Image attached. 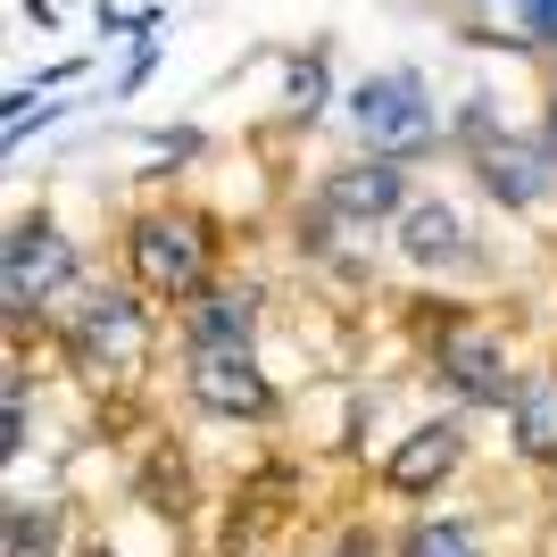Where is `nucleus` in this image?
Masks as SVG:
<instances>
[{
    "mask_svg": "<svg viewBox=\"0 0 557 557\" xmlns=\"http://www.w3.org/2000/svg\"><path fill=\"white\" fill-rule=\"evenodd\" d=\"M116 250H125V283H134L150 308H175L184 317L200 292H216V267H225V225L209 209H191V200H150V209L125 216L116 233Z\"/></svg>",
    "mask_w": 557,
    "mask_h": 557,
    "instance_id": "1",
    "label": "nucleus"
},
{
    "mask_svg": "<svg viewBox=\"0 0 557 557\" xmlns=\"http://www.w3.org/2000/svg\"><path fill=\"white\" fill-rule=\"evenodd\" d=\"M59 358H67L84 383H134L141 367H150V349H159V317H150V300H141L134 283H84L59 317H50L42 333Z\"/></svg>",
    "mask_w": 557,
    "mask_h": 557,
    "instance_id": "2",
    "label": "nucleus"
},
{
    "mask_svg": "<svg viewBox=\"0 0 557 557\" xmlns=\"http://www.w3.org/2000/svg\"><path fill=\"white\" fill-rule=\"evenodd\" d=\"M84 258H75V242L59 233V216L50 209H25L9 216V242H0V317H9V333L25 342V325L50 333V317L84 292Z\"/></svg>",
    "mask_w": 557,
    "mask_h": 557,
    "instance_id": "3",
    "label": "nucleus"
},
{
    "mask_svg": "<svg viewBox=\"0 0 557 557\" xmlns=\"http://www.w3.org/2000/svg\"><path fill=\"white\" fill-rule=\"evenodd\" d=\"M417 342H424V358H433V374L449 383L458 408H508L516 399V374L524 367H516L499 317L442 300V308H417Z\"/></svg>",
    "mask_w": 557,
    "mask_h": 557,
    "instance_id": "4",
    "label": "nucleus"
},
{
    "mask_svg": "<svg viewBox=\"0 0 557 557\" xmlns=\"http://www.w3.org/2000/svg\"><path fill=\"white\" fill-rule=\"evenodd\" d=\"M342 116H349V134H358V150H374V159L417 166L424 150L449 141V116H442V100H433V84H424L417 67H383V75H367V84H349Z\"/></svg>",
    "mask_w": 557,
    "mask_h": 557,
    "instance_id": "5",
    "label": "nucleus"
},
{
    "mask_svg": "<svg viewBox=\"0 0 557 557\" xmlns=\"http://www.w3.org/2000/svg\"><path fill=\"white\" fill-rule=\"evenodd\" d=\"M308 200H317L342 233H374V225H399V216H408L417 175H408V159H374V150H358V159L325 166V175L308 184Z\"/></svg>",
    "mask_w": 557,
    "mask_h": 557,
    "instance_id": "6",
    "label": "nucleus"
},
{
    "mask_svg": "<svg viewBox=\"0 0 557 557\" xmlns=\"http://www.w3.org/2000/svg\"><path fill=\"white\" fill-rule=\"evenodd\" d=\"M184 399L216 424H275L283 392L258 367V349H184Z\"/></svg>",
    "mask_w": 557,
    "mask_h": 557,
    "instance_id": "7",
    "label": "nucleus"
},
{
    "mask_svg": "<svg viewBox=\"0 0 557 557\" xmlns=\"http://www.w3.org/2000/svg\"><path fill=\"white\" fill-rule=\"evenodd\" d=\"M466 166H474V184H483L508 216H533V209L557 200V150L541 134H499V141H483Z\"/></svg>",
    "mask_w": 557,
    "mask_h": 557,
    "instance_id": "8",
    "label": "nucleus"
},
{
    "mask_svg": "<svg viewBox=\"0 0 557 557\" xmlns=\"http://www.w3.org/2000/svg\"><path fill=\"white\" fill-rule=\"evenodd\" d=\"M392 242H399V258L417 267V275H433V283H449V275H483V242H474V225H466L449 200H408V216L392 225Z\"/></svg>",
    "mask_w": 557,
    "mask_h": 557,
    "instance_id": "9",
    "label": "nucleus"
},
{
    "mask_svg": "<svg viewBox=\"0 0 557 557\" xmlns=\"http://www.w3.org/2000/svg\"><path fill=\"white\" fill-rule=\"evenodd\" d=\"M458 466H466V424H458V417H424V424H408V433H399L392 458L374 466V483L392 491V499H433Z\"/></svg>",
    "mask_w": 557,
    "mask_h": 557,
    "instance_id": "10",
    "label": "nucleus"
},
{
    "mask_svg": "<svg viewBox=\"0 0 557 557\" xmlns=\"http://www.w3.org/2000/svg\"><path fill=\"white\" fill-rule=\"evenodd\" d=\"M258 317H267V292L258 283H216L175 317V342L184 349H258Z\"/></svg>",
    "mask_w": 557,
    "mask_h": 557,
    "instance_id": "11",
    "label": "nucleus"
},
{
    "mask_svg": "<svg viewBox=\"0 0 557 557\" xmlns=\"http://www.w3.org/2000/svg\"><path fill=\"white\" fill-rule=\"evenodd\" d=\"M508 442L524 466H557V367H524L508 399Z\"/></svg>",
    "mask_w": 557,
    "mask_h": 557,
    "instance_id": "12",
    "label": "nucleus"
},
{
    "mask_svg": "<svg viewBox=\"0 0 557 557\" xmlns=\"http://www.w3.org/2000/svg\"><path fill=\"white\" fill-rule=\"evenodd\" d=\"M325 100H333V59H325V42H317V50L292 59V75H283V125H317Z\"/></svg>",
    "mask_w": 557,
    "mask_h": 557,
    "instance_id": "13",
    "label": "nucleus"
},
{
    "mask_svg": "<svg viewBox=\"0 0 557 557\" xmlns=\"http://www.w3.org/2000/svg\"><path fill=\"white\" fill-rule=\"evenodd\" d=\"M392 557H483V533H474L466 516H417V524L392 541Z\"/></svg>",
    "mask_w": 557,
    "mask_h": 557,
    "instance_id": "14",
    "label": "nucleus"
},
{
    "mask_svg": "<svg viewBox=\"0 0 557 557\" xmlns=\"http://www.w3.org/2000/svg\"><path fill=\"white\" fill-rule=\"evenodd\" d=\"M134 499H141V508H159V516H184V508H191V474H184V458H175L166 442L150 449V458H141Z\"/></svg>",
    "mask_w": 557,
    "mask_h": 557,
    "instance_id": "15",
    "label": "nucleus"
},
{
    "mask_svg": "<svg viewBox=\"0 0 557 557\" xmlns=\"http://www.w3.org/2000/svg\"><path fill=\"white\" fill-rule=\"evenodd\" d=\"M9 557H67V533H59L50 499H9Z\"/></svg>",
    "mask_w": 557,
    "mask_h": 557,
    "instance_id": "16",
    "label": "nucleus"
},
{
    "mask_svg": "<svg viewBox=\"0 0 557 557\" xmlns=\"http://www.w3.org/2000/svg\"><path fill=\"white\" fill-rule=\"evenodd\" d=\"M0 424H9V433H0V449H9V458H25V367H17V358H9V374H0Z\"/></svg>",
    "mask_w": 557,
    "mask_h": 557,
    "instance_id": "17",
    "label": "nucleus"
},
{
    "mask_svg": "<svg viewBox=\"0 0 557 557\" xmlns=\"http://www.w3.org/2000/svg\"><path fill=\"white\" fill-rule=\"evenodd\" d=\"M516 42L557 59V0H516Z\"/></svg>",
    "mask_w": 557,
    "mask_h": 557,
    "instance_id": "18",
    "label": "nucleus"
},
{
    "mask_svg": "<svg viewBox=\"0 0 557 557\" xmlns=\"http://www.w3.org/2000/svg\"><path fill=\"white\" fill-rule=\"evenodd\" d=\"M325 557H392V549H383V541H374L367 524H342V541H333Z\"/></svg>",
    "mask_w": 557,
    "mask_h": 557,
    "instance_id": "19",
    "label": "nucleus"
},
{
    "mask_svg": "<svg viewBox=\"0 0 557 557\" xmlns=\"http://www.w3.org/2000/svg\"><path fill=\"white\" fill-rule=\"evenodd\" d=\"M541 141L557 150V59L541 67Z\"/></svg>",
    "mask_w": 557,
    "mask_h": 557,
    "instance_id": "20",
    "label": "nucleus"
},
{
    "mask_svg": "<svg viewBox=\"0 0 557 557\" xmlns=\"http://www.w3.org/2000/svg\"><path fill=\"white\" fill-rule=\"evenodd\" d=\"M75 557H116V549H109V541H84V549H75Z\"/></svg>",
    "mask_w": 557,
    "mask_h": 557,
    "instance_id": "21",
    "label": "nucleus"
}]
</instances>
